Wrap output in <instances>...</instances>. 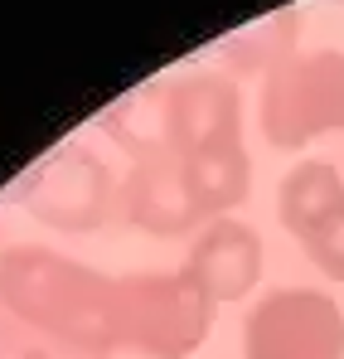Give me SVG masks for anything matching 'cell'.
<instances>
[{"mask_svg":"<svg viewBox=\"0 0 344 359\" xmlns=\"http://www.w3.org/2000/svg\"><path fill=\"white\" fill-rule=\"evenodd\" d=\"M0 359H107L102 350H83L54 335H39L10 316H0Z\"/></svg>","mask_w":344,"mask_h":359,"instance_id":"9","label":"cell"},{"mask_svg":"<svg viewBox=\"0 0 344 359\" xmlns=\"http://www.w3.org/2000/svg\"><path fill=\"white\" fill-rule=\"evenodd\" d=\"M20 199L54 229H97L112 209L116 189H112V175L107 165L83 151V146H68L58 151L44 170H34L29 184L20 189Z\"/></svg>","mask_w":344,"mask_h":359,"instance_id":"6","label":"cell"},{"mask_svg":"<svg viewBox=\"0 0 344 359\" xmlns=\"http://www.w3.org/2000/svg\"><path fill=\"white\" fill-rule=\"evenodd\" d=\"M277 214L291 233L301 238V248L320 238L335 219H344V180L335 165L325 161H301L287 180H282V194H277Z\"/></svg>","mask_w":344,"mask_h":359,"instance_id":"8","label":"cell"},{"mask_svg":"<svg viewBox=\"0 0 344 359\" xmlns=\"http://www.w3.org/2000/svg\"><path fill=\"white\" fill-rule=\"evenodd\" d=\"M262 131L272 146H305L344 131V54H287L262 83Z\"/></svg>","mask_w":344,"mask_h":359,"instance_id":"4","label":"cell"},{"mask_svg":"<svg viewBox=\"0 0 344 359\" xmlns=\"http://www.w3.org/2000/svg\"><path fill=\"white\" fill-rule=\"evenodd\" d=\"M247 359H344V311L325 292L282 287L247 311Z\"/></svg>","mask_w":344,"mask_h":359,"instance_id":"5","label":"cell"},{"mask_svg":"<svg viewBox=\"0 0 344 359\" xmlns=\"http://www.w3.org/2000/svg\"><path fill=\"white\" fill-rule=\"evenodd\" d=\"M310 252V262L325 272V277H335V282H344V219H335L320 238L305 248Z\"/></svg>","mask_w":344,"mask_h":359,"instance_id":"10","label":"cell"},{"mask_svg":"<svg viewBox=\"0 0 344 359\" xmlns=\"http://www.w3.org/2000/svg\"><path fill=\"white\" fill-rule=\"evenodd\" d=\"M0 306L10 320L39 335L112 355V340H107L112 277L73 257H58L49 248H5L0 252Z\"/></svg>","mask_w":344,"mask_h":359,"instance_id":"2","label":"cell"},{"mask_svg":"<svg viewBox=\"0 0 344 359\" xmlns=\"http://www.w3.org/2000/svg\"><path fill=\"white\" fill-rule=\"evenodd\" d=\"M184 272L209 292L214 301H238L247 297L262 277V238L257 229H247L242 219H214L194 248H189V262Z\"/></svg>","mask_w":344,"mask_h":359,"instance_id":"7","label":"cell"},{"mask_svg":"<svg viewBox=\"0 0 344 359\" xmlns=\"http://www.w3.org/2000/svg\"><path fill=\"white\" fill-rule=\"evenodd\" d=\"M209 320L214 297L184 267L112 277V306H107L112 350H131L141 359H184L204 345Z\"/></svg>","mask_w":344,"mask_h":359,"instance_id":"3","label":"cell"},{"mask_svg":"<svg viewBox=\"0 0 344 359\" xmlns=\"http://www.w3.org/2000/svg\"><path fill=\"white\" fill-rule=\"evenodd\" d=\"M151 131L184 170L199 219L223 214L247 194L252 161L242 151V107L223 73H189L170 83V93L156 102Z\"/></svg>","mask_w":344,"mask_h":359,"instance_id":"1","label":"cell"}]
</instances>
